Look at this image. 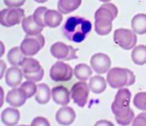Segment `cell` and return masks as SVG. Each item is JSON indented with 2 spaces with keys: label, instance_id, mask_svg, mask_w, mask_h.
Returning a JSON list of instances; mask_svg holds the SVG:
<instances>
[{
  "label": "cell",
  "instance_id": "cell-1",
  "mask_svg": "<svg viewBox=\"0 0 146 126\" xmlns=\"http://www.w3.org/2000/svg\"><path fill=\"white\" fill-rule=\"evenodd\" d=\"M132 94L127 87L118 89L111 104V111L120 126H128L135 118L134 111L130 107Z\"/></svg>",
  "mask_w": 146,
  "mask_h": 126
},
{
  "label": "cell",
  "instance_id": "cell-2",
  "mask_svg": "<svg viewBox=\"0 0 146 126\" xmlns=\"http://www.w3.org/2000/svg\"><path fill=\"white\" fill-rule=\"evenodd\" d=\"M92 30V23L81 16H71L62 26V33L66 39L74 43H81Z\"/></svg>",
  "mask_w": 146,
  "mask_h": 126
},
{
  "label": "cell",
  "instance_id": "cell-3",
  "mask_svg": "<svg viewBox=\"0 0 146 126\" xmlns=\"http://www.w3.org/2000/svg\"><path fill=\"white\" fill-rule=\"evenodd\" d=\"M118 15V8L111 2L103 3L94 13V28L99 36H106L112 31V22Z\"/></svg>",
  "mask_w": 146,
  "mask_h": 126
},
{
  "label": "cell",
  "instance_id": "cell-4",
  "mask_svg": "<svg viewBox=\"0 0 146 126\" xmlns=\"http://www.w3.org/2000/svg\"><path fill=\"white\" fill-rule=\"evenodd\" d=\"M106 74H107L106 80L108 85L113 89L129 87L135 83L136 80L134 73L128 68L112 67Z\"/></svg>",
  "mask_w": 146,
  "mask_h": 126
},
{
  "label": "cell",
  "instance_id": "cell-5",
  "mask_svg": "<svg viewBox=\"0 0 146 126\" xmlns=\"http://www.w3.org/2000/svg\"><path fill=\"white\" fill-rule=\"evenodd\" d=\"M21 68H22L24 78L28 81H33L37 83L43 79L44 69L37 59L33 57H25Z\"/></svg>",
  "mask_w": 146,
  "mask_h": 126
},
{
  "label": "cell",
  "instance_id": "cell-6",
  "mask_svg": "<svg viewBox=\"0 0 146 126\" xmlns=\"http://www.w3.org/2000/svg\"><path fill=\"white\" fill-rule=\"evenodd\" d=\"M113 40L120 48L132 50L137 43V34L132 29L118 28L113 33Z\"/></svg>",
  "mask_w": 146,
  "mask_h": 126
},
{
  "label": "cell",
  "instance_id": "cell-7",
  "mask_svg": "<svg viewBox=\"0 0 146 126\" xmlns=\"http://www.w3.org/2000/svg\"><path fill=\"white\" fill-rule=\"evenodd\" d=\"M49 75L55 82H67L74 75V69L64 61L58 60L51 66Z\"/></svg>",
  "mask_w": 146,
  "mask_h": 126
},
{
  "label": "cell",
  "instance_id": "cell-8",
  "mask_svg": "<svg viewBox=\"0 0 146 126\" xmlns=\"http://www.w3.org/2000/svg\"><path fill=\"white\" fill-rule=\"evenodd\" d=\"M45 38L42 34L36 36H26L20 44V49L26 57H33L44 47Z\"/></svg>",
  "mask_w": 146,
  "mask_h": 126
},
{
  "label": "cell",
  "instance_id": "cell-9",
  "mask_svg": "<svg viewBox=\"0 0 146 126\" xmlns=\"http://www.w3.org/2000/svg\"><path fill=\"white\" fill-rule=\"evenodd\" d=\"M25 12L22 8H4L0 11V24L3 27H13L22 23Z\"/></svg>",
  "mask_w": 146,
  "mask_h": 126
},
{
  "label": "cell",
  "instance_id": "cell-10",
  "mask_svg": "<svg viewBox=\"0 0 146 126\" xmlns=\"http://www.w3.org/2000/svg\"><path fill=\"white\" fill-rule=\"evenodd\" d=\"M50 53L54 58L61 61H69L77 59V48L67 45L63 42H55L51 45Z\"/></svg>",
  "mask_w": 146,
  "mask_h": 126
},
{
  "label": "cell",
  "instance_id": "cell-11",
  "mask_svg": "<svg viewBox=\"0 0 146 126\" xmlns=\"http://www.w3.org/2000/svg\"><path fill=\"white\" fill-rule=\"evenodd\" d=\"M90 91L91 90L89 88V85L86 83V81H78L73 84L70 89L71 99L76 105L82 108L87 103Z\"/></svg>",
  "mask_w": 146,
  "mask_h": 126
},
{
  "label": "cell",
  "instance_id": "cell-12",
  "mask_svg": "<svg viewBox=\"0 0 146 126\" xmlns=\"http://www.w3.org/2000/svg\"><path fill=\"white\" fill-rule=\"evenodd\" d=\"M90 66L96 74L107 73L111 69V59L105 53H95L90 58Z\"/></svg>",
  "mask_w": 146,
  "mask_h": 126
},
{
  "label": "cell",
  "instance_id": "cell-13",
  "mask_svg": "<svg viewBox=\"0 0 146 126\" xmlns=\"http://www.w3.org/2000/svg\"><path fill=\"white\" fill-rule=\"evenodd\" d=\"M27 99H28V97H27L26 92L20 86L12 88L6 94V102L10 106L15 108H19L23 106L26 103Z\"/></svg>",
  "mask_w": 146,
  "mask_h": 126
},
{
  "label": "cell",
  "instance_id": "cell-14",
  "mask_svg": "<svg viewBox=\"0 0 146 126\" xmlns=\"http://www.w3.org/2000/svg\"><path fill=\"white\" fill-rule=\"evenodd\" d=\"M76 119L75 110L70 106H61L55 113V120L62 126H69Z\"/></svg>",
  "mask_w": 146,
  "mask_h": 126
},
{
  "label": "cell",
  "instance_id": "cell-15",
  "mask_svg": "<svg viewBox=\"0 0 146 126\" xmlns=\"http://www.w3.org/2000/svg\"><path fill=\"white\" fill-rule=\"evenodd\" d=\"M24 78L22 68L18 66H11L7 69L5 73L4 79L7 86L11 88L19 87L22 84V80Z\"/></svg>",
  "mask_w": 146,
  "mask_h": 126
},
{
  "label": "cell",
  "instance_id": "cell-16",
  "mask_svg": "<svg viewBox=\"0 0 146 126\" xmlns=\"http://www.w3.org/2000/svg\"><path fill=\"white\" fill-rule=\"evenodd\" d=\"M52 100L60 106H67L71 100V92L64 86H55L52 88Z\"/></svg>",
  "mask_w": 146,
  "mask_h": 126
},
{
  "label": "cell",
  "instance_id": "cell-17",
  "mask_svg": "<svg viewBox=\"0 0 146 126\" xmlns=\"http://www.w3.org/2000/svg\"><path fill=\"white\" fill-rule=\"evenodd\" d=\"M21 27L26 36H36V35L42 34V31L44 27L40 26L33 18V15L26 16L23 19L21 23Z\"/></svg>",
  "mask_w": 146,
  "mask_h": 126
},
{
  "label": "cell",
  "instance_id": "cell-18",
  "mask_svg": "<svg viewBox=\"0 0 146 126\" xmlns=\"http://www.w3.org/2000/svg\"><path fill=\"white\" fill-rule=\"evenodd\" d=\"M20 120V112L18 108L7 107L1 112V121L6 126H16Z\"/></svg>",
  "mask_w": 146,
  "mask_h": 126
},
{
  "label": "cell",
  "instance_id": "cell-19",
  "mask_svg": "<svg viewBox=\"0 0 146 126\" xmlns=\"http://www.w3.org/2000/svg\"><path fill=\"white\" fill-rule=\"evenodd\" d=\"M63 21V14L58 10L54 9H47L44 15L45 27L49 28H56L61 25Z\"/></svg>",
  "mask_w": 146,
  "mask_h": 126
},
{
  "label": "cell",
  "instance_id": "cell-20",
  "mask_svg": "<svg viewBox=\"0 0 146 126\" xmlns=\"http://www.w3.org/2000/svg\"><path fill=\"white\" fill-rule=\"evenodd\" d=\"M34 97L38 104L45 105L50 101V99H52V89H50L46 83H39Z\"/></svg>",
  "mask_w": 146,
  "mask_h": 126
},
{
  "label": "cell",
  "instance_id": "cell-21",
  "mask_svg": "<svg viewBox=\"0 0 146 126\" xmlns=\"http://www.w3.org/2000/svg\"><path fill=\"white\" fill-rule=\"evenodd\" d=\"M82 4V0H58L57 10L63 15L70 14L73 11L77 10Z\"/></svg>",
  "mask_w": 146,
  "mask_h": 126
},
{
  "label": "cell",
  "instance_id": "cell-22",
  "mask_svg": "<svg viewBox=\"0 0 146 126\" xmlns=\"http://www.w3.org/2000/svg\"><path fill=\"white\" fill-rule=\"evenodd\" d=\"M107 80L103 77V76L97 75L92 76L89 79V88L91 90V92H93L94 94H101L103 93L106 90V87H107Z\"/></svg>",
  "mask_w": 146,
  "mask_h": 126
},
{
  "label": "cell",
  "instance_id": "cell-23",
  "mask_svg": "<svg viewBox=\"0 0 146 126\" xmlns=\"http://www.w3.org/2000/svg\"><path fill=\"white\" fill-rule=\"evenodd\" d=\"M131 28L137 35L146 34V14L138 13L131 19Z\"/></svg>",
  "mask_w": 146,
  "mask_h": 126
},
{
  "label": "cell",
  "instance_id": "cell-24",
  "mask_svg": "<svg viewBox=\"0 0 146 126\" xmlns=\"http://www.w3.org/2000/svg\"><path fill=\"white\" fill-rule=\"evenodd\" d=\"M73 69H74V76L79 81H87L92 77V74L94 72L91 66L87 65L85 63H79Z\"/></svg>",
  "mask_w": 146,
  "mask_h": 126
},
{
  "label": "cell",
  "instance_id": "cell-25",
  "mask_svg": "<svg viewBox=\"0 0 146 126\" xmlns=\"http://www.w3.org/2000/svg\"><path fill=\"white\" fill-rule=\"evenodd\" d=\"M25 55L21 51L20 47H12L7 53V60L11 66H18L21 67L23 60L25 59Z\"/></svg>",
  "mask_w": 146,
  "mask_h": 126
},
{
  "label": "cell",
  "instance_id": "cell-26",
  "mask_svg": "<svg viewBox=\"0 0 146 126\" xmlns=\"http://www.w3.org/2000/svg\"><path fill=\"white\" fill-rule=\"evenodd\" d=\"M131 59L138 66L146 64V45H136L131 51Z\"/></svg>",
  "mask_w": 146,
  "mask_h": 126
},
{
  "label": "cell",
  "instance_id": "cell-27",
  "mask_svg": "<svg viewBox=\"0 0 146 126\" xmlns=\"http://www.w3.org/2000/svg\"><path fill=\"white\" fill-rule=\"evenodd\" d=\"M133 105L137 109L146 112V92H138L133 97Z\"/></svg>",
  "mask_w": 146,
  "mask_h": 126
},
{
  "label": "cell",
  "instance_id": "cell-28",
  "mask_svg": "<svg viewBox=\"0 0 146 126\" xmlns=\"http://www.w3.org/2000/svg\"><path fill=\"white\" fill-rule=\"evenodd\" d=\"M20 87L22 88L25 92H26L27 97H28V99H29V98L35 96V94H36V92H37L38 84H36L33 81H28V80H26V81L22 82V84L20 85Z\"/></svg>",
  "mask_w": 146,
  "mask_h": 126
},
{
  "label": "cell",
  "instance_id": "cell-29",
  "mask_svg": "<svg viewBox=\"0 0 146 126\" xmlns=\"http://www.w3.org/2000/svg\"><path fill=\"white\" fill-rule=\"evenodd\" d=\"M47 7L45 6H40V7H37L35 9L34 13H33V18L34 20L38 23L40 26L42 27H45V23H44V15H45V12L47 10Z\"/></svg>",
  "mask_w": 146,
  "mask_h": 126
},
{
  "label": "cell",
  "instance_id": "cell-30",
  "mask_svg": "<svg viewBox=\"0 0 146 126\" xmlns=\"http://www.w3.org/2000/svg\"><path fill=\"white\" fill-rule=\"evenodd\" d=\"M131 126H146V112L142 111L141 113L136 115L132 121Z\"/></svg>",
  "mask_w": 146,
  "mask_h": 126
},
{
  "label": "cell",
  "instance_id": "cell-31",
  "mask_svg": "<svg viewBox=\"0 0 146 126\" xmlns=\"http://www.w3.org/2000/svg\"><path fill=\"white\" fill-rule=\"evenodd\" d=\"M3 2L9 8H20L25 4L26 0H3Z\"/></svg>",
  "mask_w": 146,
  "mask_h": 126
},
{
  "label": "cell",
  "instance_id": "cell-32",
  "mask_svg": "<svg viewBox=\"0 0 146 126\" xmlns=\"http://www.w3.org/2000/svg\"><path fill=\"white\" fill-rule=\"evenodd\" d=\"M30 126H50V122L48 119L42 116H37L31 121Z\"/></svg>",
  "mask_w": 146,
  "mask_h": 126
},
{
  "label": "cell",
  "instance_id": "cell-33",
  "mask_svg": "<svg viewBox=\"0 0 146 126\" xmlns=\"http://www.w3.org/2000/svg\"><path fill=\"white\" fill-rule=\"evenodd\" d=\"M7 69H8V68H7L5 61L1 59V60H0V79H2L5 76V73H6Z\"/></svg>",
  "mask_w": 146,
  "mask_h": 126
},
{
  "label": "cell",
  "instance_id": "cell-34",
  "mask_svg": "<svg viewBox=\"0 0 146 126\" xmlns=\"http://www.w3.org/2000/svg\"><path fill=\"white\" fill-rule=\"evenodd\" d=\"M93 126H115L111 121L109 120H106V119H101V120H98L94 123Z\"/></svg>",
  "mask_w": 146,
  "mask_h": 126
},
{
  "label": "cell",
  "instance_id": "cell-35",
  "mask_svg": "<svg viewBox=\"0 0 146 126\" xmlns=\"http://www.w3.org/2000/svg\"><path fill=\"white\" fill-rule=\"evenodd\" d=\"M5 100H6V97L4 95V89L2 87H0V107L3 106Z\"/></svg>",
  "mask_w": 146,
  "mask_h": 126
},
{
  "label": "cell",
  "instance_id": "cell-36",
  "mask_svg": "<svg viewBox=\"0 0 146 126\" xmlns=\"http://www.w3.org/2000/svg\"><path fill=\"white\" fill-rule=\"evenodd\" d=\"M5 52V46L2 41H0V57H2Z\"/></svg>",
  "mask_w": 146,
  "mask_h": 126
},
{
  "label": "cell",
  "instance_id": "cell-37",
  "mask_svg": "<svg viewBox=\"0 0 146 126\" xmlns=\"http://www.w3.org/2000/svg\"><path fill=\"white\" fill-rule=\"evenodd\" d=\"M34 1L36 3H45V2H47L48 0H34Z\"/></svg>",
  "mask_w": 146,
  "mask_h": 126
},
{
  "label": "cell",
  "instance_id": "cell-38",
  "mask_svg": "<svg viewBox=\"0 0 146 126\" xmlns=\"http://www.w3.org/2000/svg\"><path fill=\"white\" fill-rule=\"evenodd\" d=\"M100 2L102 3H107V2H110V1H112V0H99Z\"/></svg>",
  "mask_w": 146,
  "mask_h": 126
},
{
  "label": "cell",
  "instance_id": "cell-39",
  "mask_svg": "<svg viewBox=\"0 0 146 126\" xmlns=\"http://www.w3.org/2000/svg\"><path fill=\"white\" fill-rule=\"evenodd\" d=\"M19 126H28V125H19ZM29 126H30V125H29Z\"/></svg>",
  "mask_w": 146,
  "mask_h": 126
}]
</instances>
